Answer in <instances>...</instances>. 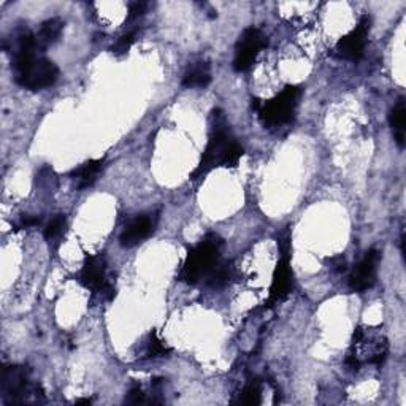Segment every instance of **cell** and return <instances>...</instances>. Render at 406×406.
I'll return each instance as SVG.
<instances>
[{"label":"cell","instance_id":"8fae6325","mask_svg":"<svg viewBox=\"0 0 406 406\" xmlns=\"http://www.w3.org/2000/svg\"><path fill=\"white\" fill-rule=\"evenodd\" d=\"M158 218L154 214H141V216L134 218L130 223L125 225L121 237H119V243L124 248H132L135 244L141 243L143 240L153 234L156 229Z\"/></svg>","mask_w":406,"mask_h":406},{"label":"cell","instance_id":"e0dca14e","mask_svg":"<svg viewBox=\"0 0 406 406\" xmlns=\"http://www.w3.org/2000/svg\"><path fill=\"white\" fill-rule=\"evenodd\" d=\"M262 400V389L258 381H253L246 387H244L243 392L240 393V398L237 400V403L240 405H259Z\"/></svg>","mask_w":406,"mask_h":406},{"label":"cell","instance_id":"9c48e42d","mask_svg":"<svg viewBox=\"0 0 406 406\" xmlns=\"http://www.w3.org/2000/svg\"><path fill=\"white\" fill-rule=\"evenodd\" d=\"M267 46V38L264 37L259 29L248 27L235 46V57H234V70L235 71H246L251 65L258 59L259 52Z\"/></svg>","mask_w":406,"mask_h":406},{"label":"cell","instance_id":"7402d4cb","mask_svg":"<svg viewBox=\"0 0 406 406\" xmlns=\"http://www.w3.org/2000/svg\"><path fill=\"white\" fill-rule=\"evenodd\" d=\"M146 10V4L145 2H135L130 5L129 8V20H134V18H139L143 13H145Z\"/></svg>","mask_w":406,"mask_h":406},{"label":"cell","instance_id":"2e32d148","mask_svg":"<svg viewBox=\"0 0 406 406\" xmlns=\"http://www.w3.org/2000/svg\"><path fill=\"white\" fill-rule=\"evenodd\" d=\"M232 278V267L227 264V262H219V264L213 268L211 273L208 274L205 283L210 286V288L219 289L224 288V286L230 281Z\"/></svg>","mask_w":406,"mask_h":406},{"label":"cell","instance_id":"603a6c76","mask_svg":"<svg viewBox=\"0 0 406 406\" xmlns=\"http://www.w3.org/2000/svg\"><path fill=\"white\" fill-rule=\"evenodd\" d=\"M40 223H41V219L37 216H24L21 219V227H26V229H29V227L40 225Z\"/></svg>","mask_w":406,"mask_h":406},{"label":"cell","instance_id":"9a60e30c","mask_svg":"<svg viewBox=\"0 0 406 406\" xmlns=\"http://www.w3.org/2000/svg\"><path fill=\"white\" fill-rule=\"evenodd\" d=\"M389 122L391 127L393 130V136H396V141L398 143L400 148L405 146V130H406V104L405 99L400 97L397 100V104L393 105V108L391 110L389 115Z\"/></svg>","mask_w":406,"mask_h":406},{"label":"cell","instance_id":"277c9868","mask_svg":"<svg viewBox=\"0 0 406 406\" xmlns=\"http://www.w3.org/2000/svg\"><path fill=\"white\" fill-rule=\"evenodd\" d=\"M300 92L302 89L298 86H286L270 100H254L253 106L265 125H281L289 122L294 116Z\"/></svg>","mask_w":406,"mask_h":406},{"label":"cell","instance_id":"7a4b0ae2","mask_svg":"<svg viewBox=\"0 0 406 406\" xmlns=\"http://www.w3.org/2000/svg\"><path fill=\"white\" fill-rule=\"evenodd\" d=\"M223 240L216 234H208L195 246L189 248L181 268L180 279L186 284H197L206 279L208 274L220 262Z\"/></svg>","mask_w":406,"mask_h":406},{"label":"cell","instance_id":"8992f818","mask_svg":"<svg viewBox=\"0 0 406 406\" xmlns=\"http://www.w3.org/2000/svg\"><path fill=\"white\" fill-rule=\"evenodd\" d=\"M370 27H372V18L368 15L362 16L356 29H352L349 34H346L344 37L337 41L335 48H333V55L340 59H344V61L351 62L360 61V57L363 56V50H365L367 45Z\"/></svg>","mask_w":406,"mask_h":406},{"label":"cell","instance_id":"cb8c5ba5","mask_svg":"<svg viewBox=\"0 0 406 406\" xmlns=\"http://www.w3.org/2000/svg\"><path fill=\"white\" fill-rule=\"evenodd\" d=\"M76 405H91V398H80V400H76Z\"/></svg>","mask_w":406,"mask_h":406},{"label":"cell","instance_id":"7c38bea8","mask_svg":"<svg viewBox=\"0 0 406 406\" xmlns=\"http://www.w3.org/2000/svg\"><path fill=\"white\" fill-rule=\"evenodd\" d=\"M211 83V67L206 61L195 62L183 76L184 88H206Z\"/></svg>","mask_w":406,"mask_h":406},{"label":"cell","instance_id":"4fadbf2b","mask_svg":"<svg viewBox=\"0 0 406 406\" xmlns=\"http://www.w3.org/2000/svg\"><path fill=\"white\" fill-rule=\"evenodd\" d=\"M102 165H104V159H95L88 160V162L78 167V169L71 173V176H74V180L76 181V188L86 189L89 186H92L95 180H97Z\"/></svg>","mask_w":406,"mask_h":406},{"label":"cell","instance_id":"6da1fadb","mask_svg":"<svg viewBox=\"0 0 406 406\" xmlns=\"http://www.w3.org/2000/svg\"><path fill=\"white\" fill-rule=\"evenodd\" d=\"M243 154L244 149L232 136L224 113L216 110L213 113V127L210 140H208V145L205 151H203L199 167L190 175V180H200V178L206 176L216 167H225V169L237 167Z\"/></svg>","mask_w":406,"mask_h":406},{"label":"cell","instance_id":"52a82bcc","mask_svg":"<svg viewBox=\"0 0 406 406\" xmlns=\"http://www.w3.org/2000/svg\"><path fill=\"white\" fill-rule=\"evenodd\" d=\"M279 251H281V258H279L276 268L273 273V281L270 288V295L265 302L267 307H273L274 303L284 300L292 289V268H290V246L289 238L279 241Z\"/></svg>","mask_w":406,"mask_h":406},{"label":"cell","instance_id":"ac0fdd59","mask_svg":"<svg viewBox=\"0 0 406 406\" xmlns=\"http://www.w3.org/2000/svg\"><path fill=\"white\" fill-rule=\"evenodd\" d=\"M170 352V349L160 342L158 338L156 332H151L149 340L146 342V349H145V357L146 359H153V357H164Z\"/></svg>","mask_w":406,"mask_h":406},{"label":"cell","instance_id":"ba28073f","mask_svg":"<svg viewBox=\"0 0 406 406\" xmlns=\"http://www.w3.org/2000/svg\"><path fill=\"white\" fill-rule=\"evenodd\" d=\"M59 76L57 65L46 57H38L31 67L24 70L22 74L16 75L15 80L20 86L29 91H40V89L50 88L56 83Z\"/></svg>","mask_w":406,"mask_h":406},{"label":"cell","instance_id":"3957f363","mask_svg":"<svg viewBox=\"0 0 406 406\" xmlns=\"http://www.w3.org/2000/svg\"><path fill=\"white\" fill-rule=\"evenodd\" d=\"M43 397L40 384H34L26 367L7 365L2 370V398L5 403H27Z\"/></svg>","mask_w":406,"mask_h":406},{"label":"cell","instance_id":"30bf717a","mask_svg":"<svg viewBox=\"0 0 406 406\" xmlns=\"http://www.w3.org/2000/svg\"><path fill=\"white\" fill-rule=\"evenodd\" d=\"M379 251L370 249L354 267L349 276V288L356 292H365L373 288L376 283V272H378Z\"/></svg>","mask_w":406,"mask_h":406},{"label":"cell","instance_id":"44dd1931","mask_svg":"<svg viewBox=\"0 0 406 406\" xmlns=\"http://www.w3.org/2000/svg\"><path fill=\"white\" fill-rule=\"evenodd\" d=\"M143 402H145V393H143L141 387L139 384H134L132 387H130L127 397H125V403L139 405Z\"/></svg>","mask_w":406,"mask_h":406},{"label":"cell","instance_id":"d6986e66","mask_svg":"<svg viewBox=\"0 0 406 406\" xmlns=\"http://www.w3.org/2000/svg\"><path fill=\"white\" fill-rule=\"evenodd\" d=\"M65 229V216L64 214H56L50 219V223L45 227V238L48 241L56 240L57 237H61V234Z\"/></svg>","mask_w":406,"mask_h":406},{"label":"cell","instance_id":"5b68a950","mask_svg":"<svg viewBox=\"0 0 406 406\" xmlns=\"http://www.w3.org/2000/svg\"><path fill=\"white\" fill-rule=\"evenodd\" d=\"M78 281L85 286L86 289L95 292H102L108 300L115 297L116 290L106 279V260L104 254L86 255L85 264L78 273Z\"/></svg>","mask_w":406,"mask_h":406},{"label":"cell","instance_id":"ffe728a7","mask_svg":"<svg viewBox=\"0 0 406 406\" xmlns=\"http://www.w3.org/2000/svg\"><path fill=\"white\" fill-rule=\"evenodd\" d=\"M134 41H135V32L124 34L122 37H119L116 43L111 46V51L115 52L116 56H122L130 50V46L134 45Z\"/></svg>","mask_w":406,"mask_h":406},{"label":"cell","instance_id":"5bb4252c","mask_svg":"<svg viewBox=\"0 0 406 406\" xmlns=\"http://www.w3.org/2000/svg\"><path fill=\"white\" fill-rule=\"evenodd\" d=\"M64 31V21L59 20V18H51V20L45 21L41 24L38 34L35 35L37 37V43L40 46V50H45L52 43L61 38Z\"/></svg>","mask_w":406,"mask_h":406}]
</instances>
